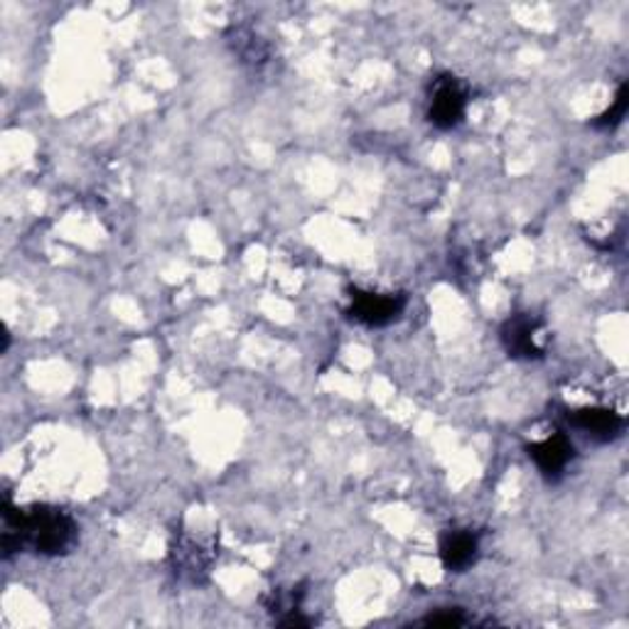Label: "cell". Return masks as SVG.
Here are the masks:
<instances>
[{
  "mask_svg": "<svg viewBox=\"0 0 629 629\" xmlns=\"http://www.w3.org/2000/svg\"><path fill=\"white\" fill-rule=\"evenodd\" d=\"M539 330L541 325L536 317L531 315H511L509 320L501 325V344L509 356L515 360H541L544 350L539 347Z\"/></svg>",
  "mask_w": 629,
  "mask_h": 629,
  "instance_id": "4",
  "label": "cell"
},
{
  "mask_svg": "<svg viewBox=\"0 0 629 629\" xmlns=\"http://www.w3.org/2000/svg\"><path fill=\"white\" fill-rule=\"evenodd\" d=\"M464 111H468V86L452 74L435 76L428 99V121L435 129L450 131L462 123Z\"/></svg>",
  "mask_w": 629,
  "mask_h": 629,
  "instance_id": "2",
  "label": "cell"
},
{
  "mask_svg": "<svg viewBox=\"0 0 629 629\" xmlns=\"http://www.w3.org/2000/svg\"><path fill=\"white\" fill-rule=\"evenodd\" d=\"M403 310V293H374V290L354 288L350 295V307H347V317L366 327H386L399 320Z\"/></svg>",
  "mask_w": 629,
  "mask_h": 629,
  "instance_id": "3",
  "label": "cell"
},
{
  "mask_svg": "<svg viewBox=\"0 0 629 629\" xmlns=\"http://www.w3.org/2000/svg\"><path fill=\"white\" fill-rule=\"evenodd\" d=\"M80 541V527L60 507L33 505L27 509L13 507L11 499L3 505V558L13 554L64 556Z\"/></svg>",
  "mask_w": 629,
  "mask_h": 629,
  "instance_id": "1",
  "label": "cell"
},
{
  "mask_svg": "<svg viewBox=\"0 0 629 629\" xmlns=\"http://www.w3.org/2000/svg\"><path fill=\"white\" fill-rule=\"evenodd\" d=\"M568 421L573 428L588 433L593 440L609 443L622 435L625 419L613 409L605 406H588V409H578L568 415Z\"/></svg>",
  "mask_w": 629,
  "mask_h": 629,
  "instance_id": "6",
  "label": "cell"
},
{
  "mask_svg": "<svg viewBox=\"0 0 629 629\" xmlns=\"http://www.w3.org/2000/svg\"><path fill=\"white\" fill-rule=\"evenodd\" d=\"M480 556V539L470 529H450L440 539V560L450 573H464Z\"/></svg>",
  "mask_w": 629,
  "mask_h": 629,
  "instance_id": "7",
  "label": "cell"
},
{
  "mask_svg": "<svg viewBox=\"0 0 629 629\" xmlns=\"http://www.w3.org/2000/svg\"><path fill=\"white\" fill-rule=\"evenodd\" d=\"M527 452H529V458L536 462L539 472L546 480H558L576 458L573 443H570V438H566L564 433H554L544 440L531 443Z\"/></svg>",
  "mask_w": 629,
  "mask_h": 629,
  "instance_id": "5",
  "label": "cell"
},
{
  "mask_svg": "<svg viewBox=\"0 0 629 629\" xmlns=\"http://www.w3.org/2000/svg\"><path fill=\"white\" fill-rule=\"evenodd\" d=\"M421 625L425 627H462L468 625V617L462 615V609L458 607H443V609H435L428 617L421 619Z\"/></svg>",
  "mask_w": 629,
  "mask_h": 629,
  "instance_id": "10",
  "label": "cell"
},
{
  "mask_svg": "<svg viewBox=\"0 0 629 629\" xmlns=\"http://www.w3.org/2000/svg\"><path fill=\"white\" fill-rule=\"evenodd\" d=\"M627 106H629V84L622 82L619 84L613 106H609L605 113H600L593 125L595 129H615V125L622 123V119L627 116Z\"/></svg>",
  "mask_w": 629,
  "mask_h": 629,
  "instance_id": "9",
  "label": "cell"
},
{
  "mask_svg": "<svg viewBox=\"0 0 629 629\" xmlns=\"http://www.w3.org/2000/svg\"><path fill=\"white\" fill-rule=\"evenodd\" d=\"M170 560H172V568H176V576L197 583L199 576L207 573V568L211 564V554H207L197 541L182 536L178 539V544L172 546Z\"/></svg>",
  "mask_w": 629,
  "mask_h": 629,
  "instance_id": "8",
  "label": "cell"
}]
</instances>
